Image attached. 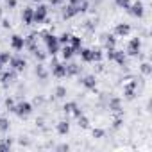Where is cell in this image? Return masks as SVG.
<instances>
[{
  "label": "cell",
  "mask_w": 152,
  "mask_h": 152,
  "mask_svg": "<svg viewBox=\"0 0 152 152\" xmlns=\"http://www.w3.org/2000/svg\"><path fill=\"white\" fill-rule=\"evenodd\" d=\"M50 2H52V4H59V2H61V0H50Z\"/></svg>",
  "instance_id": "d590c367"
},
{
  "label": "cell",
  "mask_w": 152,
  "mask_h": 152,
  "mask_svg": "<svg viewBox=\"0 0 152 152\" xmlns=\"http://www.w3.org/2000/svg\"><path fill=\"white\" fill-rule=\"evenodd\" d=\"M77 118H79V125H81V127H84V129H86V127L90 125V122H88V118H84L83 115H81V116H77Z\"/></svg>",
  "instance_id": "ffe728a7"
},
{
  "label": "cell",
  "mask_w": 152,
  "mask_h": 152,
  "mask_svg": "<svg viewBox=\"0 0 152 152\" xmlns=\"http://www.w3.org/2000/svg\"><path fill=\"white\" fill-rule=\"evenodd\" d=\"M32 16H34V9H31V7L23 9L22 18H23V22H25V23H32V22H34V20H32Z\"/></svg>",
  "instance_id": "ba28073f"
},
{
  "label": "cell",
  "mask_w": 152,
  "mask_h": 152,
  "mask_svg": "<svg viewBox=\"0 0 152 152\" xmlns=\"http://www.w3.org/2000/svg\"><path fill=\"white\" fill-rule=\"evenodd\" d=\"M38 2H39V0H38Z\"/></svg>",
  "instance_id": "8d00e7d4"
},
{
  "label": "cell",
  "mask_w": 152,
  "mask_h": 152,
  "mask_svg": "<svg viewBox=\"0 0 152 152\" xmlns=\"http://www.w3.org/2000/svg\"><path fill=\"white\" fill-rule=\"evenodd\" d=\"M129 2H131V0H116V4L120 7H129Z\"/></svg>",
  "instance_id": "4316f807"
},
{
  "label": "cell",
  "mask_w": 152,
  "mask_h": 152,
  "mask_svg": "<svg viewBox=\"0 0 152 152\" xmlns=\"http://www.w3.org/2000/svg\"><path fill=\"white\" fill-rule=\"evenodd\" d=\"M43 36H45V43H47L48 52L54 56V54L57 52V48H59V39H57L56 36H52V34H43Z\"/></svg>",
  "instance_id": "6da1fadb"
},
{
  "label": "cell",
  "mask_w": 152,
  "mask_h": 152,
  "mask_svg": "<svg viewBox=\"0 0 152 152\" xmlns=\"http://www.w3.org/2000/svg\"><path fill=\"white\" fill-rule=\"evenodd\" d=\"M75 107H77V106H75L73 102H70V104H66V106H64V111H66V113H72Z\"/></svg>",
  "instance_id": "cb8c5ba5"
},
{
  "label": "cell",
  "mask_w": 152,
  "mask_h": 152,
  "mask_svg": "<svg viewBox=\"0 0 152 152\" xmlns=\"http://www.w3.org/2000/svg\"><path fill=\"white\" fill-rule=\"evenodd\" d=\"M111 107H113L115 111H118V107H120V100H118V99H113V100H111Z\"/></svg>",
  "instance_id": "d4e9b609"
},
{
  "label": "cell",
  "mask_w": 152,
  "mask_h": 152,
  "mask_svg": "<svg viewBox=\"0 0 152 152\" xmlns=\"http://www.w3.org/2000/svg\"><path fill=\"white\" fill-rule=\"evenodd\" d=\"M6 104H7V107H11V109H15V102H13V100H9V99H7V102H6Z\"/></svg>",
  "instance_id": "836d02e7"
},
{
  "label": "cell",
  "mask_w": 152,
  "mask_h": 152,
  "mask_svg": "<svg viewBox=\"0 0 152 152\" xmlns=\"http://www.w3.org/2000/svg\"><path fill=\"white\" fill-rule=\"evenodd\" d=\"M70 41H72L73 52H79V50H81V38H77V36H70Z\"/></svg>",
  "instance_id": "8fae6325"
},
{
  "label": "cell",
  "mask_w": 152,
  "mask_h": 152,
  "mask_svg": "<svg viewBox=\"0 0 152 152\" xmlns=\"http://www.w3.org/2000/svg\"><path fill=\"white\" fill-rule=\"evenodd\" d=\"M6 2H7V6H11V7L16 6V0H6Z\"/></svg>",
  "instance_id": "e575fe53"
},
{
  "label": "cell",
  "mask_w": 152,
  "mask_h": 152,
  "mask_svg": "<svg viewBox=\"0 0 152 152\" xmlns=\"http://www.w3.org/2000/svg\"><path fill=\"white\" fill-rule=\"evenodd\" d=\"M129 31H131V27H129L127 23L116 25V34H118V36H125V34H129Z\"/></svg>",
  "instance_id": "30bf717a"
},
{
  "label": "cell",
  "mask_w": 152,
  "mask_h": 152,
  "mask_svg": "<svg viewBox=\"0 0 152 152\" xmlns=\"http://www.w3.org/2000/svg\"><path fill=\"white\" fill-rule=\"evenodd\" d=\"M11 64H13V68H15V70H23L25 61H22V59H11Z\"/></svg>",
  "instance_id": "9a60e30c"
},
{
  "label": "cell",
  "mask_w": 152,
  "mask_h": 152,
  "mask_svg": "<svg viewBox=\"0 0 152 152\" xmlns=\"http://www.w3.org/2000/svg\"><path fill=\"white\" fill-rule=\"evenodd\" d=\"M77 13H79V6H72V4H70V6L64 9L63 16H64V18H72L73 15H77Z\"/></svg>",
  "instance_id": "52a82bcc"
},
{
  "label": "cell",
  "mask_w": 152,
  "mask_h": 152,
  "mask_svg": "<svg viewBox=\"0 0 152 152\" xmlns=\"http://www.w3.org/2000/svg\"><path fill=\"white\" fill-rule=\"evenodd\" d=\"M52 72H54L56 77H64V75H66V66H63V64H59V63H56V61H54Z\"/></svg>",
  "instance_id": "5b68a950"
},
{
  "label": "cell",
  "mask_w": 152,
  "mask_h": 152,
  "mask_svg": "<svg viewBox=\"0 0 152 152\" xmlns=\"http://www.w3.org/2000/svg\"><path fill=\"white\" fill-rule=\"evenodd\" d=\"M68 41H70V36H68V34H63V36L59 38V43H68Z\"/></svg>",
  "instance_id": "f546056e"
},
{
  "label": "cell",
  "mask_w": 152,
  "mask_h": 152,
  "mask_svg": "<svg viewBox=\"0 0 152 152\" xmlns=\"http://www.w3.org/2000/svg\"><path fill=\"white\" fill-rule=\"evenodd\" d=\"M0 129H2V131H7L9 129V124H7L6 118H0Z\"/></svg>",
  "instance_id": "7402d4cb"
},
{
  "label": "cell",
  "mask_w": 152,
  "mask_h": 152,
  "mask_svg": "<svg viewBox=\"0 0 152 152\" xmlns=\"http://www.w3.org/2000/svg\"><path fill=\"white\" fill-rule=\"evenodd\" d=\"M93 136H95V138H102V136H104V131H100V129H95V131H93Z\"/></svg>",
  "instance_id": "4dcf8cb0"
},
{
  "label": "cell",
  "mask_w": 152,
  "mask_h": 152,
  "mask_svg": "<svg viewBox=\"0 0 152 152\" xmlns=\"http://www.w3.org/2000/svg\"><path fill=\"white\" fill-rule=\"evenodd\" d=\"M64 95H66V90H64L63 86H59V88L56 90V97H59V99H63Z\"/></svg>",
  "instance_id": "44dd1931"
},
{
  "label": "cell",
  "mask_w": 152,
  "mask_h": 152,
  "mask_svg": "<svg viewBox=\"0 0 152 152\" xmlns=\"http://www.w3.org/2000/svg\"><path fill=\"white\" fill-rule=\"evenodd\" d=\"M72 54H73V48L66 45V47L63 48V57H64V59H70V57H72Z\"/></svg>",
  "instance_id": "e0dca14e"
},
{
  "label": "cell",
  "mask_w": 152,
  "mask_h": 152,
  "mask_svg": "<svg viewBox=\"0 0 152 152\" xmlns=\"http://www.w3.org/2000/svg\"><path fill=\"white\" fill-rule=\"evenodd\" d=\"M134 88H136V83H131V84L125 88V97H127V99H132V97H134Z\"/></svg>",
  "instance_id": "2e32d148"
},
{
  "label": "cell",
  "mask_w": 152,
  "mask_h": 152,
  "mask_svg": "<svg viewBox=\"0 0 152 152\" xmlns=\"http://www.w3.org/2000/svg\"><path fill=\"white\" fill-rule=\"evenodd\" d=\"M11 45H13V48H15V50H22V48L25 47V39H23L22 36H13Z\"/></svg>",
  "instance_id": "8992f818"
},
{
  "label": "cell",
  "mask_w": 152,
  "mask_h": 152,
  "mask_svg": "<svg viewBox=\"0 0 152 152\" xmlns=\"http://www.w3.org/2000/svg\"><path fill=\"white\" fill-rule=\"evenodd\" d=\"M131 13H132L134 16H143V6H141L140 2H136V4L132 6V9H131Z\"/></svg>",
  "instance_id": "7c38bea8"
},
{
  "label": "cell",
  "mask_w": 152,
  "mask_h": 152,
  "mask_svg": "<svg viewBox=\"0 0 152 152\" xmlns=\"http://www.w3.org/2000/svg\"><path fill=\"white\" fill-rule=\"evenodd\" d=\"M138 48H140V39L138 38L131 39V43H129V54L131 56H136L138 54Z\"/></svg>",
  "instance_id": "9c48e42d"
},
{
  "label": "cell",
  "mask_w": 152,
  "mask_h": 152,
  "mask_svg": "<svg viewBox=\"0 0 152 152\" xmlns=\"http://www.w3.org/2000/svg\"><path fill=\"white\" fill-rule=\"evenodd\" d=\"M77 72H79V66H77V64L66 66V75H73V73H77Z\"/></svg>",
  "instance_id": "ac0fdd59"
},
{
  "label": "cell",
  "mask_w": 152,
  "mask_h": 152,
  "mask_svg": "<svg viewBox=\"0 0 152 152\" xmlns=\"http://www.w3.org/2000/svg\"><path fill=\"white\" fill-rule=\"evenodd\" d=\"M68 131H70L68 122H59V124H57V132H59V134H66Z\"/></svg>",
  "instance_id": "4fadbf2b"
},
{
  "label": "cell",
  "mask_w": 152,
  "mask_h": 152,
  "mask_svg": "<svg viewBox=\"0 0 152 152\" xmlns=\"http://www.w3.org/2000/svg\"><path fill=\"white\" fill-rule=\"evenodd\" d=\"M83 84H84L86 88H90V90H93V88H95V77H91V75H88V77H84V81H83Z\"/></svg>",
  "instance_id": "5bb4252c"
},
{
  "label": "cell",
  "mask_w": 152,
  "mask_h": 152,
  "mask_svg": "<svg viewBox=\"0 0 152 152\" xmlns=\"http://www.w3.org/2000/svg\"><path fill=\"white\" fill-rule=\"evenodd\" d=\"M141 72H143L145 75H148V73H150V64H148V63H143V64H141Z\"/></svg>",
  "instance_id": "603a6c76"
},
{
  "label": "cell",
  "mask_w": 152,
  "mask_h": 152,
  "mask_svg": "<svg viewBox=\"0 0 152 152\" xmlns=\"http://www.w3.org/2000/svg\"><path fill=\"white\" fill-rule=\"evenodd\" d=\"M45 18H47V7H45V6H39V7L34 11L32 20L38 22V23H41V22H45Z\"/></svg>",
  "instance_id": "277c9868"
},
{
  "label": "cell",
  "mask_w": 152,
  "mask_h": 152,
  "mask_svg": "<svg viewBox=\"0 0 152 152\" xmlns=\"http://www.w3.org/2000/svg\"><path fill=\"white\" fill-rule=\"evenodd\" d=\"M7 148H11V140H6L2 143V147H0V150H7Z\"/></svg>",
  "instance_id": "484cf974"
},
{
  "label": "cell",
  "mask_w": 152,
  "mask_h": 152,
  "mask_svg": "<svg viewBox=\"0 0 152 152\" xmlns=\"http://www.w3.org/2000/svg\"><path fill=\"white\" fill-rule=\"evenodd\" d=\"M9 61H11V57H9V52L0 54V63H2V64H6V63H9Z\"/></svg>",
  "instance_id": "d6986e66"
},
{
  "label": "cell",
  "mask_w": 152,
  "mask_h": 152,
  "mask_svg": "<svg viewBox=\"0 0 152 152\" xmlns=\"http://www.w3.org/2000/svg\"><path fill=\"white\" fill-rule=\"evenodd\" d=\"M83 2H84V0H70L72 6H79V4H83Z\"/></svg>",
  "instance_id": "d6a6232c"
},
{
  "label": "cell",
  "mask_w": 152,
  "mask_h": 152,
  "mask_svg": "<svg viewBox=\"0 0 152 152\" xmlns=\"http://www.w3.org/2000/svg\"><path fill=\"white\" fill-rule=\"evenodd\" d=\"M106 45H107V47H109V50H111V48L115 47V38H111V36H109V38L106 39Z\"/></svg>",
  "instance_id": "f1b7e54d"
},
{
  "label": "cell",
  "mask_w": 152,
  "mask_h": 152,
  "mask_svg": "<svg viewBox=\"0 0 152 152\" xmlns=\"http://www.w3.org/2000/svg\"><path fill=\"white\" fill-rule=\"evenodd\" d=\"M13 77H15L13 73H4V77H2V81H4V83H9V81H13Z\"/></svg>",
  "instance_id": "83f0119b"
},
{
  "label": "cell",
  "mask_w": 152,
  "mask_h": 152,
  "mask_svg": "<svg viewBox=\"0 0 152 152\" xmlns=\"http://www.w3.org/2000/svg\"><path fill=\"white\" fill-rule=\"evenodd\" d=\"M18 116H27L29 113H31V104L29 102H22V104H18V106H15V109H13Z\"/></svg>",
  "instance_id": "3957f363"
},
{
  "label": "cell",
  "mask_w": 152,
  "mask_h": 152,
  "mask_svg": "<svg viewBox=\"0 0 152 152\" xmlns=\"http://www.w3.org/2000/svg\"><path fill=\"white\" fill-rule=\"evenodd\" d=\"M38 75H39L41 79H45V77H47V73H45V70H43L41 66H38Z\"/></svg>",
  "instance_id": "1f68e13d"
},
{
  "label": "cell",
  "mask_w": 152,
  "mask_h": 152,
  "mask_svg": "<svg viewBox=\"0 0 152 152\" xmlns=\"http://www.w3.org/2000/svg\"><path fill=\"white\" fill-rule=\"evenodd\" d=\"M79 54H81V57H83L84 61H88V63H90V61H95V59H100V54H99V52H93V50H88V48H84V50L81 48Z\"/></svg>",
  "instance_id": "7a4b0ae2"
}]
</instances>
